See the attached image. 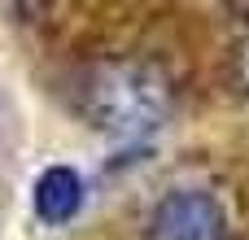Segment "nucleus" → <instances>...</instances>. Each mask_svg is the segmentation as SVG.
Listing matches in <instances>:
<instances>
[{
  "instance_id": "nucleus-1",
  "label": "nucleus",
  "mask_w": 249,
  "mask_h": 240,
  "mask_svg": "<svg viewBox=\"0 0 249 240\" xmlns=\"http://www.w3.org/2000/svg\"><path fill=\"white\" fill-rule=\"evenodd\" d=\"M79 109L96 131L136 140L171 118V83L144 61H105L88 70L79 87Z\"/></svg>"
},
{
  "instance_id": "nucleus-2",
  "label": "nucleus",
  "mask_w": 249,
  "mask_h": 240,
  "mask_svg": "<svg viewBox=\"0 0 249 240\" xmlns=\"http://www.w3.org/2000/svg\"><path fill=\"white\" fill-rule=\"evenodd\" d=\"M149 240H228V214L210 192L175 188L153 206Z\"/></svg>"
},
{
  "instance_id": "nucleus-3",
  "label": "nucleus",
  "mask_w": 249,
  "mask_h": 240,
  "mask_svg": "<svg viewBox=\"0 0 249 240\" xmlns=\"http://www.w3.org/2000/svg\"><path fill=\"white\" fill-rule=\"evenodd\" d=\"M79 210H83V179H79V171H70V166H48V171L35 179V214H39L48 227H61V223H70Z\"/></svg>"
},
{
  "instance_id": "nucleus-4",
  "label": "nucleus",
  "mask_w": 249,
  "mask_h": 240,
  "mask_svg": "<svg viewBox=\"0 0 249 240\" xmlns=\"http://www.w3.org/2000/svg\"><path fill=\"white\" fill-rule=\"evenodd\" d=\"M236 79L245 83V92H249V39L236 48Z\"/></svg>"
}]
</instances>
